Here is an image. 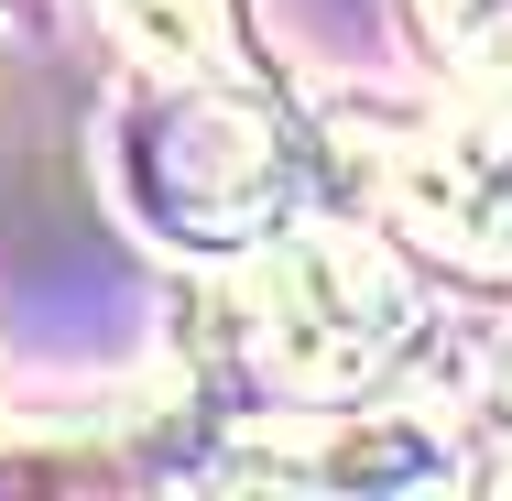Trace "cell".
I'll list each match as a JSON object with an SVG mask.
<instances>
[{"instance_id": "4", "label": "cell", "mask_w": 512, "mask_h": 501, "mask_svg": "<svg viewBox=\"0 0 512 501\" xmlns=\"http://www.w3.org/2000/svg\"><path fill=\"white\" fill-rule=\"evenodd\" d=\"M229 480H273V491H436L447 480V447L425 425H393V414H338L295 436V447H251Z\"/></svg>"}, {"instance_id": "7", "label": "cell", "mask_w": 512, "mask_h": 501, "mask_svg": "<svg viewBox=\"0 0 512 501\" xmlns=\"http://www.w3.org/2000/svg\"><path fill=\"white\" fill-rule=\"evenodd\" d=\"M502 414H512V371H502Z\"/></svg>"}, {"instance_id": "3", "label": "cell", "mask_w": 512, "mask_h": 501, "mask_svg": "<svg viewBox=\"0 0 512 501\" xmlns=\"http://www.w3.org/2000/svg\"><path fill=\"white\" fill-rule=\"evenodd\" d=\"M371 197L458 284H512V120H414L371 131Z\"/></svg>"}, {"instance_id": "1", "label": "cell", "mask_w": 512, "mask_h": 501, "mask_svg": "<svg viewBox=\"0 0 512 501\" xmlns=\"http://www.w3.org/2000/svg\"><path fill=\"white\" fill-rule=\"evenodd\" d=\"M425 327V295L393 273V251H371L338 218H295L262 240L251 284H240V338L262 360V382L295 403H360Z\"/></svg>"}, {"instance_id": "2", "label": "cell", "mask_w": 512, "mask_h": 501, "mask_svg": "<svg viewBox=\"0 0 512 501\" xmlns=\"http://www.w3.org/2000/svg\"><path fill=\"white\" fill-rule=\"evenodd\" d=\"M131 197L153 229L197 240V251H240L284 229V142L262 88H175L164 109L131 120Z\"/></svg>"}, {"instance_id": "5", "label": "cell", "mask_w": 512, "mask_h": 501, "mask_svg": "<svg viewBox=\"0 0 512 501\" xmlns=\"http://www.w3.org/2000/svg\"><path fill=\"white\" fill-rule=\"evenodd\" d=\"M109 22L175 88H262L251 33H240V0H109Z\"/></svg>"}, {"instance_id": "6", "label": "cell", "mask_w": 512, "mask_h": 501, "mask_svg": "<svg viewBox=\"0 0 512 501\" xmlns=\"http://www.w3.org/2000/svg\"><path fill=\"white\" fill-rule=\"evenodd\" d=\"M491 99H502V120H512V66H502V88H491Z\"/></svg>"}]
</instances>
